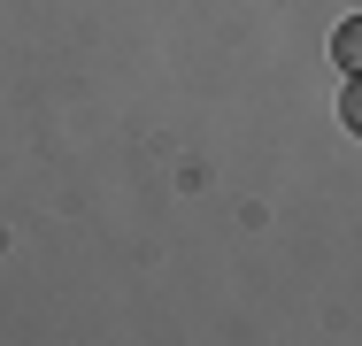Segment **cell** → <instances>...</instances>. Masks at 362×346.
Segmentation results:
<instances>
[{
    "label": "cell",
    "instance_id": "1",
    "mask_svg": "<svg viewBox=\"0 0 362 346\" xmlns=\"http://www.w3.org/2000/svg\"><path fill=\"white\" fill-rule=\"evenodd\" d=\"M332 62H339V77H362V16L332 23Z\"/></svg>",
    "mask_w": 362,
    "mask_h": 346
},
{
    "label": "cell",
    "instance_id": "2",
    "mask_svg": "<svg viewBox=\"0 0 362 346\" xmlns=\"http://www.w3.org/2000/svg\"><path fill=\"white\" fill-rule=\"evenodd\" d=\"M339 124H347V131H362V77H347V85H339Z\"/></svg>",
    "mask_w": 362,
    "mask_h": 346
}]
</instances>
